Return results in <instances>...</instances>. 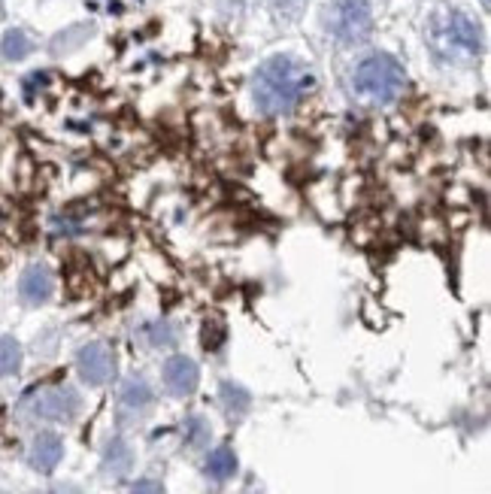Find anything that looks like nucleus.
<instances>
[{"mask_svg":"<svg viewBox=\"0 0 491 494\" xmlns=\"http://www.w3.org/2000/svg\"><path fill=\"white\" fill-rule=\"evenodd\" d=\"M437 43L443 52L476 55L479 52V27L470 22L465 13H449L446 22H443L437 31Z\"/></svg>","mask_w":491,"mask_h":494,"instance_id":"nucleus-5","label":"nucleus"},{"mask_svg":"<svg viewBox=\"0 0 491 494\" xmlns=\"http://www.w3.org/2000/svg\"><path fill=\"white\" fill-rule=\"evenodd\" d=\"M188 427H192V443L197 446V443L204 440V434H206V425H204L201 419H192V422H188Z\"/></svg>","mask_w":491,"mask_h":494,"instance_id":"nucleus-18","label":"nucleus"},{"mask_svg":"<svg viewBox=\"0 0 491 494\" xmlns=\"http://www.w3.org/2000/svg\"><path fill=\"white\" fill-rule=\"evenodd\" d=\"M403 85H407V73L392 55H371L355 70V89L367 100L392 103L403 91Z\"/></svg>","mask_w":491,"mask_h":494,"instance_id":"nucleus-2","label":"nucleus"},{"mask_svg":"<svg viewBox=\"0 0 491 494\" xmlns=\"http://www.w3.org/2000/svg\"><path fill=\"white\" fill-rule=\"evenodd\" d=\"M27 49H31V43H27V37L22 31H9L4 37V55H6V58H25Z\"/></svg>","mask_w":491,"mask_h":494,"instance_id":"nucleus-15","label":"nucleus"},{"mask_svg":"<svg viewBox=\"0 0 491 494\" xmlns=\"http://www.w3.org/2000/svg\"><path fill=\"white\" fill-rule=\"evenodd\" d=\"M131 494H164V486L155 479H140L134 489H131Z\"/></svg>","mask_w":491,"mask_h":494,"instance_id":"nucleus-17","label":"nucleus"},{"mask_svg":"<svg viewBox=\"0 0 491 494\" xmlns=\"http://www.w3.org/2000/svg\"><path fill=\"white\" fill-rule=\"evenodd\" d=\"M107 468L112 473H128L131 468V449L125 446V440H112L107 449Z\"/></svg>","mask_w":491,"mask_h":494,"instance_id":"nucleus-14","label":"nucleus"},{"mask_svg":"<svg viewBox=\"0 0 491 494\" xmlns=\"http://www.w3.org/2000/svg\"><path fill=\"white\" fill-rule=\"evenodd\" d=\"M206 473H210L213 479H231L234 473H237V455H234V449H228V446H222V449L210 452V458H206Z\"/></svg>","mask_w":491,"mask_h":494,"instance_id":"nucleus-10","label":"nucleus"},{"mask_svg":"<svg viewBox=\"0 0 491 494\" xmlns=\"http://www.w3.org/2000/svg\"><path fill=\"white\" fill-rule=\"evenodd\" d=\"M61 455H64V443H61L58 434L43 431V434L34 436V443H31V464H34V470L52 473L55 468H58Z\"/></svg>","mask_w":491,"mask_h":494,"instance_id":"nucleus-9","label":"nucleus"},{"mask_svg":"<svg viewBox=\"0 0 491 494\" xmlns=\"http://www.w3.org/2000/svg\"><path fill=\"white\" fill-rule=\"evenodd\" d=\"M149 340H152V346H170L173 343V331H170L167 321H155V325H149Z\"/></svg>","mask_w":491,"mask_h":494,"instance_id":"nucleus-16","label":"nucleus"},{"mask_svg":"<svg viewBox=\"0 0 491 494\" xmlns=\"http://www.w3.org/2000/svg\"><path fill=\"white\" fill-rule=\"evenodd\" d=\"M52 289H55V279L49 268H43V264H34V268H27L22 273V282H18V291H22V300L31 303V307H40L52 298Z\"/></svg>","mask_w":491,"mask_h":494,"instance_id":"nucleus-8","label":"nucleus"},{"mask_svg":"<svg viewBox=\"0 0 491 494\" xmlns=\"http://www.w3.org/2000/svg\"><path fill=\"white\" fill-rule=\"evenodd\" d=\"M77 367H79V373H82L85 383L103 385V383H110L112 373H116V358H112L107 343H89V346L79 349Z\"/></svg>","mask_w":491,"mask_h":494,"instance_id":"nucleus-6","label":"nucleus"},{"mask_svg":"<svg viewBox=\"0 0 491 494\" xmlns=\"http://www.w3.org/2000/svg\"><path fill=\"white\" fill-rule=\"evenodd\" d=\"M121 404L128 406V410H143V406L152 404V388L146 385V379H131L121 388Z\"/></svg>","mask_w":491,"mask_h":494,"instance_id":"nucleus-11","label":"nucleus"},{"mask_svg":"<svg viewBox=\"0 0 491 494\" xmlns=\"http://www.w3.org/2000/svg\"><path fill=\"white\" fill-rule=\"evenodd\" d=\"M31 410L40 419L49 422H70L73 415L79 413V394L68 385H55V388H43L31 397Z\"/></svg>","mask_w":491,"mask_h":494,"instance_id":"nucleus-4","label":"nucleus"},{"mask_svg":"<svg viewBox=\"0 0 491 494\" xmlns=\"http://www.w3.org/2000/svg\"><path fill=\"white\" fill-rule=\"evenodd\" d=\"M371 27H373V16L364 0H337L334 9H330V31H334L337 40L361 43L367 40Z\"/></svg>","mask_w":491,"mask_h":494,"instance_id":"nucleus-3","label":"nucleus"},{"mask_svg":"<svg viewBox=\"0 0 491 494\" xmlns=\"http://www.w3.org/2000/svg\"><path fill=\"white\" fill-rule=\"evenodd\" d=\"M22 367V346L13 337H0V376H13Z\"/></svg>","mask_w":491,"mask_h":494,"instance_id":"nucleus-12","label":"nucleus"},{"mask_svg":"<svg viewBox=\"0 0 491 494\" xmlns=\"http://www.w3.org/2000/svg\"><path fill=\"white\" fill-rule=\"evenodd\" d=\"M197 379H201V370H197V364H194L192 358H185V355L167 358V364H164V385L170 388V394H176V397L192 394L194 388H197Z\"/></svg>","mask_w":491,"mask_h":494,"instance_id":"nucleus-7","label":"nucleus"},{"mask_svg":"<svg viewBox=\"0 0 491 494\" xmlns=\"http://www.w3.org/2000/svg\"><path fill=\"white\" fill-rule=\"evenodd\" d=\"M313 85H316V76L298 58L277 55V58L264 61L258 68L252 91H255V103H258L264 116H282V112L295 110Z\"/></svg>","mask_w":491,"mask_h":494,"instance_id":"nucleus-1","label":"nucleus"},{"mask_svg":"<svg viewBox=\"0 0 491 494\" xmlns=\"http://www.w3.org/2000/svg\"><path fill=\"white\" fill-rule=\"evenodd\" d=\"M222 404H225V410H228V413L243 415L246 410H249L252 397H249V392H246L243 385H237V383H225V385H222Z\"/></svg>","mask_w":491,"mask_h":494,"instance_id":"nucleus-13","label":"nucleus"}]
</instances>
